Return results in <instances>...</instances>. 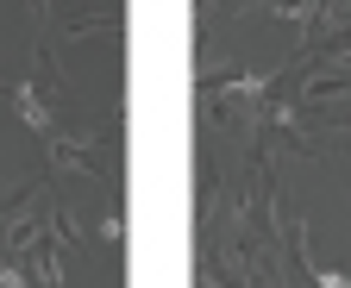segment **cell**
I'll return each mask as SVG.
<instances>
[{"instance_id": "1", "label": "cell", "mask_w": 351, "mask_h": 288, "mask_svg": "<svg viewBox=\"0 0 351 288\" xmlns=\"http://www.w3.org/2000/svg\"><path fill=\"white\" fill-rule=\"evenodd\" d=\"M13 113L25 119V126H32L38 138H57V126H51V107L38 101V88H32V81H19V88H13Z\"/></svg>"}, {"instance_id": "2", "label": "cell", "mask_w": 351, "mask_h": 288, "mask_svg": "<svg viewBox=\"0 0 351 288\" xmlns=\"http://www.w3.org/2000/svg\"><path fill=\"white\" fill-rule=\"evenodd\" d=\"M320 288H351V282H345L339 270H320Z\"/></svg>"}]
</instances>
